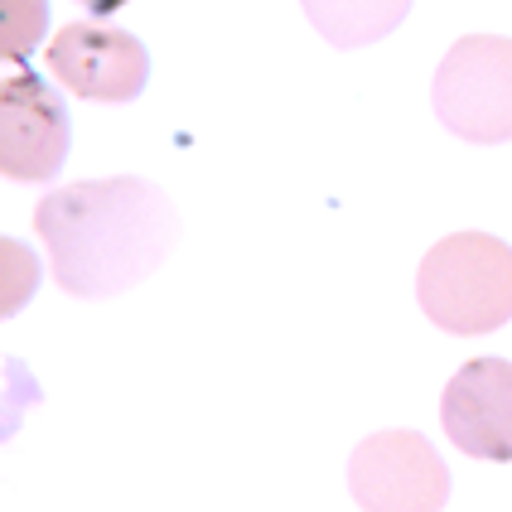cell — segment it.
<instances>
[{"instance_id": "obj_10", "label": "cell", "mask_w": 512, "mask_h": 512, "mask_svg": "<svg viewBox=\"0 0 512 512\" xmlns=\"http://www.w3.org/2000/svg\"><path fill=\"white\" fill-rule=\"evenodd\" d=\"M78 5H87L92 15H116V10H126L131 0H78Z\"/></svg>"}, {"instance_id": "obj_5", "label": "cell", "mask_w": 512, "mask_h": 512, "mask_svg": "<svg viewBox=\"0 0 512 512\" xmlns=\"http://www.w3.org/2000/svg\"><path fill=\"white\" fill-rule=\"evenodd\" d=\"M44 63L68 92L107 107L136 102L150 83V49L131 29H112L97 20H73L58 29Z\"/></svg>"}, {"instance_id": "obj_2", "label": "cell", "mask_w": 512, "mask_h": 512, "mask_svg": "<svg viewBox=\"0 0 512 512\" xmlns=\"http://www.w3.org/2000/svg\"><path fill=\"white\" fill-rule=\"evenodd\" d=\"M416 300L435 329L479 339L512 319V247L488 232L440 237L416 271Z\"/></svg>"}, {"instance_id": "obj_6", "label": "cell", "mask_w": 512, "mask_h": 512, "mask_svg": "<svg viewBox=\"0 0 512 512\" xmlns=\"http://www.w3.org/2000/svg\"><path fill=\"white\" fill-rule=\"evenodd\" d=\"M73 150L68 102L39 73H10L0 87V170L15 184H44Z\"/></svg>"}, {"instance_id": "obj_7", "label": "cell", "mask_w": 512, "mask_h": 512, "mask_svg": "<svg viewBox=\"0 0 512 512\" xmlns=\"http://www.w3.org/2000/svg\"><path fill=\"white\" fill-rule=\"evenodd\" d=\"M440 421L450 445L469 459H512V363L508 358H474L445 382Z\"/></svg>"}, {"instance_id": "obj_8", "label": "cell", "mask_w": 512, "mask_h": 512, "mask_svg": "<svg viewBox=\"0 0 512 512\" xmlns=\"http://www.w3.org/2000/svg\"><path fill=\"white\" fill-rule=\"evenodd\" d=\"M305 20L334 49H368L411 15L416 0H300Z\"/></svg>"}, {"instance_id": "obj_9", "label": "cell", "mask_w": 512, "mask_h": 512, "mask_svg": "<svg viewBox=\"0 0 512 512\" xmlns=\"http://www.w3.org/2000/svg\"><path fill=\"white\" fill-rule=\"evenodd\" d=\"M49 25V0H5V15H0V54L10 63H25L34 54V44L44 39Z\"/></svg>"}, {"instance_id": "obj_3", "label": "cell", "mask_w": 512, "mask_h": 512, "mask_svg": "<svg viewBox=\"0 0 512 512\" xmlns=\"http://www.w3.org/2000/svg\"><path fill=\"white\" fill-rule=\"evenodd\" d=\"M430 102L440 126L469 145L512 141V39L469 34L440 58Z\"/></svg>"}, {"instance_id": "obj_1", "label": "cell", "mask_w": 512, "mask_h": 512, "mask_svg": "<svg viewBox=\"0 0 512 512\" xmlns=\"http://www.w3.org/2000/svg\"><path fill=\"white\" fill-rule=\"evenodd\" d=\"M54 281L73 300H112L155 276L179 242L174 199L136 174L83 179L44 194L34 208Z\"/></svg>"}, {"instance_id": "obj_4", "label": "cell", "mask_w": 512, "mask_h": 512, "mask_svg": "<svg viewBox=\"0 0 512 512\" xmlns=\"http://www.w3.org/2000/svg\"><path fill=\"white\" fill-rule=\"evenodd\" d=\"M450 488V464L421 430H377L348 459V493L363 512H440Z\"/></svg>"}]
</instances>
